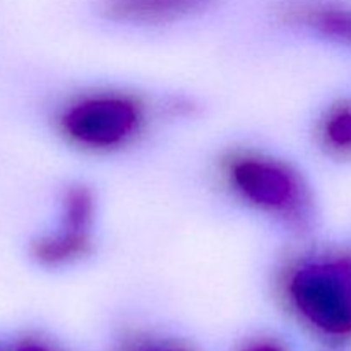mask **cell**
<instances>
[{"instance_id": "obj_9", "label": "cell", "mask_w": 351, "mask_h": 351, "mask_svg": "<svg viewBox=\"0 0 351 351\" xmlns=\"http://www.w3.org/2000/svg\"><path fill=\"white\" fill-rule=\"evenodd\" d=\"M129 351H191L185 346L175 345V343H161V341H143L137 343Z\"/></svg>"}, {"instance_id": "obj_6", "label": "cell", "mask_w": 351, "mask_h": 351, "mask_svg": "<svg viewBox=\"0 0 351 351\" xmlns=\"http://www.w3.org/2000/svg\"><path fill=\"white\" fill-rule=\"evenodd\" d=\"M91 247V233L62 226L58 232L43 237L34 243V257L45 266H67L89 256Z\"/></svg>"}, {"instance_id": "obj_2", "label": "cell", "mask_w": 351, "mask_h": 351, "mask_svg": "<svg viewBox=\"0 0 351 351\" xmlns=\"http://www.w3.org/2000/svg\"><path fill=\"white\" fill-rule=\"evenodd\" d=\"M146 105L117 91L82 95L60 113L62 134L81 149L108 153L132 143L146 125Z\"/></svg>"}, {"instance_id": "obj_11", "label": "cell", "mask_w": 351, "mask_h": 351, "mask_svg": "<svg viewBox=\"0 0 351 351\" xmlns=\"http://www.w3.org/2000/svg\"><path fill=\"white\" fill-rule=\"evenodd\" d=\"M243 351H287L280 343L271 341V339H263V341L252 343V345L247 346Z\"/></svg>"}, {"instance_id": "obj_7", "label": "cell", "mask_w": 351, "mask_h": 351, "mask_svg": "<svg viewBox=\"0 0 351 351\" xmlns=\"http://www.w3.org/2000/svg\"><path fill=\"white\" fill-rule=\"evenodd\" d=\"M322 147L336 158L351 156V99L332 105L319 123Z\"/></svg>"}, {"instance_id": "obj_1", "label": "cell", "mask_w": 351, "mask_h": 351, "mask_svg": "<svg viewBox=\"0 0 351 351\" xmlns=\"http://www.w3.org/2000/svg\"><path fill=\"white\" fill-rule=\"evenodd\" d=\"M283 295L304 324L328 338L351 336V259L300 257L285 271Z\"/></svg>"}, {"instance_id": "obj_5", "label": "cell", "mask_w": 351, "mask_h": 351, "mask_svg": "<svg viewBox=\"0 0 351 351\" xmlns=\"http://www.w3.org/2000/svg\"><path fill=\"white\" fill-rule=\"evenodd\" d=\"M278 17L336 43L351 45V5L338 0H288L278 7Z\"/></svg>"}, {"instance_id": "obj_3", "label": "cell", "mask_w": 351, "mask_h": 351, "mask_svg": "<svg viewBox=\"0 0 351 351\" xmlns=\"http://www.w3.org/2000/svg\"><path fill=\"white\" fill-rule=\"evenodd\" d=\"M223 171L230 189L250 208L297 225L307 219V187L290 165L266 154L235 153Z\"/></svg>"}, {"instance_id": "obj_10", "label": "cell", "mask_w": 351, "mask_h": 351, "mask_svg": "<svg viewBox=\"0 0 351 351\" xmlns=\"http://www.w3.org/2000/svg\"><path fill=\"white\" fill-rule=\"evenodd\" d=\"M12 351H55V350L43 341H36V339H26V341H21L19 345L14 346Z\"/></svg>"}, {"instance_id": "obj_8", "label": "cell", "mask_w": 351, "mask_h": 351, "mask_svg": "<svg viewBox=\"0 0 351 351\" xmlns=\"http://www.w3.org/2000/svg\"><path fill=\"white\" fill-rule=\"evenodd\" d=\"M95 215V195L88 187L74 185L65 192L64 202H62V226L91 233Z\"/></svg>"}, {"instance_id": "obj_4", "label": "cell", "mask_w": 351, "mask_h": 351, "mask_svg": "<svg viewBox=\"0 0 351 351\" xmlns=\"http://www.w3.org/2000/svg\"><path fill=\"white\" fill-rule=\"evenodd\" d=\"M216 0H99L105 19L129 26H165L206 12Z\"/></svg>"}]
</instances>
